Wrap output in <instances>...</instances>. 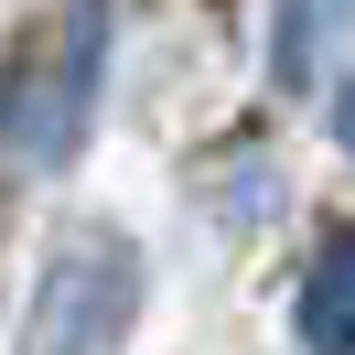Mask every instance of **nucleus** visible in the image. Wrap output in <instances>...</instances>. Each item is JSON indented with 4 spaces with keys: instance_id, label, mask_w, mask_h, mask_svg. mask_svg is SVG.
<instances>
[{
    "instance_id": "f257e3e1",
    "label": "nucleus",
    "mask_w": 355,
    "mask_h": 355,
    "mask_svg": "<svg viewBox=\"0 0 355 355\" xmlns=\"http://www.w3.org/2000/svg\"><path fill=\"white\" fill-rule=\"evenodd\" d=\"M291 334H302V345H323V355L355 345V226H334V237L312 248L302 302H291Z\"/></svg>"
},
{
    "instance_id": "f03ea898",
    "label": "nucleus",
    "mask_w": 355,
    "mask_h": 355,
    "mask_svg": "<svg viewBox=\"0 0 355 355\" xmlns=\"http://www.w3.org/2000/svg\"><path fill=\"white\" fill-rule=\"evenodd\" d=\"M323 11H334V0H280V76H302V54L323 44V33H312Z\"/></svg>"
},
{
    "instance_id": "7ed1b4c3",
    "label": "nucleus",
    "mask_w": 355,
    "mask_h": 355,
    "mask_svg": "<svg viewBox=\"0 0 355 355\" xmlns=\"http://www.w3.org/2000/svg\"><path fill=\"white\" fill-rule=\"evenodd\" d=\"M334 140H345V162H355V76L334 87Z\"/></svg>"
}]
</instances>
